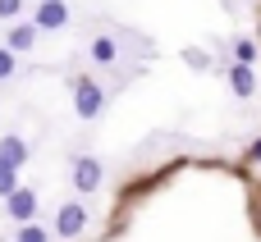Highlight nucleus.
Returning a JSON list of instances; mask_svg holds the SVG:
<instances>
[{"mask_svg":"<svg viewBox=\"0 0 261 242\" xmlns=\"http://www.w3.org/2000/svg\"><path fill=\"white\" fill-rule=\"evenodd\" d=\"M101 105H106L101 82H96V78H78V82H73V110H78L83 119H96V114H101Z\"/></svg>","mask_w":261,"mask_h":242,"instance_id":"obj_1","label":"nucleus"},{"mask_svg":"<svg viewBox=\"0 0 261 242\" xmlns=\"http://www.w3.org/2000/svg\"><path fill=\"white\" fill-rule=\"evenodd\" d=\"M83 229H87V206H78V201L60 206V215H55V233H60V238H78Z\"/></svg>","mask_w":261,"mask_h":242,"instance_id":"obj_2","label":"nucleus"},{"mask_svg":"<svg viewBox=\"0 0 261 242\" xmlns=\"http://www.w3.org/2000/svg\"><path fill=\"white\" fill-rule=\"evenodd\" d=\"M101 160H92V156H83V160H73V188L78 192H96L101 188Z\"/></svg>","mask_w":261,"mask_h":242,"instance_id":"obj_3","label":"nucleus"},{"mask_svg":"<svg viewBox=\"0 0 261 242\" xmlns=\"http://www.w3.org/2000/svg\"><path fill=\"white\" fill-rule=\"evenodd\" d=\"M69 23V5L64 0H41L37 5V18H32V27H46V32H55V27H64Z\"/></svg>","mask_w":261,"mask_h":242,"instance_id":"obj_4","label":"nucleus"},{"mask_svg":"<svg viewBox=\"0 0 261 242\" xmlns=\"http://www.w3.org/2000/svg\"><path fill=\"white\" fill-rule=\"evenodd\" d=\"M5 201H9V215H14L18 224H28V220L37 215V192H32V188H14Z\"/></svg>","mask_w":261,"mask_h":242,"instance_id":"obj_5","label":"nucleus"},{"mask_svg":"<svg viewBox=\"0 0 261 242\" xmlns=\"http://www.w3.org/2000/svg\"><path fill=\"white\" fill-rule=\"evenodd\" d=\"M23 160H28V142L23 137H0V165H9V169H23Z\"/></svg>","mask_w":261,"mask_h":242,"instance_id":"obj_6","label":"nucleus"},{"mask_svg":"<svg viewBox=\"0 0 261 242\" xmlns=\"http://www.w3.org/2000/svg\"><path fill=\"white\" fill-rule=\"evenodd\" d=\"M32 41H37V27H32V23H14L9 37H5V50H9V55H23Z\"/></svg>","mask_w":261,"mask_h":242,"instance_id":"obj_7","label":"nucleus"},{"mask_svg":"<svg viewBox=\"0 0 261 242\" xmlns=\"http://www.w3.org/2000/svg\"><path fill=\"white\" fill-rule=\"evenodd\" d=\"M229 87H234V96H252L257 92V73L248 64H239V69H229Z\"/></svg>","mask_w":261,"mask_h":242,"instance_id":"obj_8","label":"nucleus"},{"mask_svg":"<svg viewBox=\"0 0 261 242\" xmlns=\"http://www.w3.org/2000/svg\"><path fill=\"white\" fill-rule=\"evenodd\" d=\"M115 55H119L115 37H92V59H96V64H110Z\"/></svg>","mask_w":261,"mask_h":242,"instance_id":"obj_9","label":"nucleus"},{"mask_svg":"<svg viewBox=\"0 0 261 242\" xmlns=\"http://www.w3.org/2000/svg\"><path fill=\"white\" fill-rule=\"evenodd\" d=\"M14 242H50V233H46L41 224H23V229L14 233Z\"/></svg>","mask_w":261,"mask_h":242,"instance_id":"obj_10","label":"nucleus"},{"mask_svg":"<svg viewBox=\"0 0 261 242\" xmlns=\"http://www.w3.org/2000/svg\"><path fill=\"white\" fill-rule=\"evenodd\" d=\"M18 188V169H9V165H0V197H9Z\"/></svg>","mask_w":261,"mask_h":242,"instance_id":"obj_11","label":"nucleus"},{"mask_svg":"<svg viewBox=\"0 0 261 242\" xmlns=\"http://www.w3.org/2000/svg\"><path fill=\"white\" fill-rule=\"evenodd\" d=\"M18 14H23V0H0V18L5 23H14Z\"/></svg>","mask_w":261,"mask_h":242,"instance_id":"obj_12","label":"nucleus"},{"mask_svg":"<svg viewBox=\"0 0 261 242\" xmlns=\"http://www.w3.org/2000/svg\"><path fill=\"white\" fill-rule=\"evenodd\" d=\"M234 50H239V64H252V59H257V46H252V41H239Z\"/></svg>","mask_w":261,"mask_h":242,"instance_id":"obj_13","label":"nucleus"},{"mask_svg":"<svg viewBox=\"0 0 261 242\" xmlns=\"http://www.w3.org/2000/svg\"><path fill=\"white\" fill-rule=\"evenodd\" d=\"M0 78H14V55L0 46Z\"/></svg>","mask_w":261,"mask_h":242,"instance_id":"obj_14","label":"nucleus"},{"mask_svg":"<svg viewBox=\"0 0 261 242\" xmlns=\"http://www.w3.org/2000/svg\"><path fill=\"white\" fill-rule=\"evenodd\" d=\"M248 160H261V137L252 142V151H248Z\"/></svg>","mask_w":261,"mask_h":242,"instance_id":"obj_15","label":"nucleus"}]
</instances>
